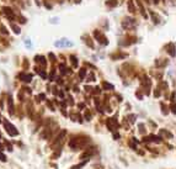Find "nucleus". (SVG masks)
<instances>
[{"instance_id": "obj_40", "label": "nucleus", "mask_w": 176, "mask_h": 169, "mask_svg": "<svg viewBox=\"0 0 176 169\" xmlns=\"http://www.w3.org/2000/svg\"><path fill=\"white\" fill-rule=\"evenodd\" d=\"M154 96H155V98H159V96H160V90H159V89H155V91H154Z\"/></svg>"}, {"instance_id": "obj_31", "label": "nucleus", "mask_w": 176, "mask_h": 169, "mask_svg": "<svg viewBox=\"0 0 176 169\" xmlns=\"http://www.w3.org/2000/svg\"><path fill=\"white\" fill-rule=\"evenodd\" d=\"M10 26L13 27V30H14V32H15V33H20V27L19 26H16L14 22H10Z\"/></svg>"}, {"instance_id": "obj_46", "label": "nucleus", "mask_w": 176, "mask_h": 169, "mask_svg": "<svg viewBox=\"0 0 176 169\" xmlns=\"http://www.w3.org/2000/svg\"><path fill=\"white\" fill-rule=\"evenodd\" d=\"M69 103H70V105H73V104H74V101H73V98H72V96H69Z\"/></svg>"}, {"instance_id": "obj_36", "label": "nucleus", "mask_w": 176, "mask_h": 169, "mask_svg": "<svg viewBox=\"0 0 176 169\" xmlns=\"http://www.w3.org/2000/svg\"><path fill=\"white\" fill-rule=\"evenodd\" d=\"M0 161H1V162H6V161H8L6 157H5V154H4L3 152H0Z\"/></svg>"}, {"instance_id": "obj_7", "label": "nucleus", "mask_w": 176, "mask_h": 169, "mask_svg": "<svg viewBox=\"0 0 176 169\" xmlns=\"http://www.w3.org/2000/svg\"><path fill=\"white\" fill-rule=\"evenodd\" d=\"M96 153V147H88L86 148V151L81 154V159H90V157L91 156H94Z\"/></svg>"}, {"instance_id": "obj_24", "label": "nucleus", "mask_w": 176, "mask_h": 169, "mask_svg": "<svg viewBox=\"0 0 176 169\" xmlns=\"http://www.w3.org/2000/svg\"><path fill=\"white\" fill-rule=\"evenodd\" d=\"M127 6H128V10H129L131 13H134V11H136V6H134V4H133V0H128Z\"/></svg>"}, {"instance_id": "obj_34", "label": "nucleus", "mask_w": 176, "mask_h": 169, "mask_svg": "<svg viewBox=\"0 0 176 169\" xmlns=\"http://www.w3.org/2000/svg\"><path fill=\"white\" fill-rule=\"evenodd\" d=\"M138 127H139V132H140L142 135H144V133H145V126H144V124H139Z\"/></svg>"}, {"instance_id": "obj_17", "label": "nucleus", "mask_w": 176, "mask_h": 169, "mask_svg": "<svg viewBox=\"0 0 176 169\" xmlns=\"http://www.w3.org/2000/svg\"><path fill=\"white\" fill-rule=\"evenodd\" d=\"M126 57H127V54H126V53H118V52H116V53L111 54V58H112L113 61L119 59V58H126Z\"/></svg>"}, {"instance_id": "obj_32", "label": "nucleus", "mask_w": 176, "mask_h": 169, "mask_svg": "<svg viewBox=\"0 0 176 169\" xmlns=\"http://www.w3.org/2000/svg\"><path fill=\"white\" fill-rule=\"evenodd\" d=\"M95 105H96V110L98 111H100L101 114L103 112V110H102V107H101V105H100V101H98V99H95Z\"/></svg>"}, {"instance_id": "obj_49", "label": "nucleus", "mask_w": 176, "mask_h": 169, "mask_svg": "<svg viewBox=\"0 0 176 169\" xmlns=\"http://www.w3.org/2000/svg\"><path fill=\"white\" fill-rule=\"evenodd\" d=\"M0 138H1V133H0Z\"/></svg>"}, {"instance_id": "obj_23", "label": "nucleus", "mask_w": 176, "mask_h": 169, "mask_svg": "<svg viewBox=\"0 0 176 169\" xmlns=\"http://www.w3.org/2000/svg\"><path fill=\"white\" fill-rule=\"evenodd\" d=\"M105 4H106L108 8H115V6H117L118 0H107Z\"/></svg>"}, {"instance_id": "obj_13", "label": "nucleus", "mask_w": 176, "mask_h": 169, "mask_svg": "<svg viewBox=\"0 0 176 169\" xmlns=\"http://www.w3.org/2000/svg\"><path fill=\"white\" fill-rule=\"evenodd\" d=\"M3 11H4V14L10 19V20H13L14 18H15V15H14V13H13V10L10 9V8H8V6H4L3 8Z\"/></svg>"}, {"instance_id": "obj_8", "label": "nucleus", "mask_w": 176, "mask_h": 169, "mask_svg": "<svg viewBox=\"0 0 176 169\" xmlns=\"http://www.w3.org/2000/svg\"><path fill=\"white\" fill-rule=\"evenodd\" d=\"M32 74H30V73H23V72H21L19 75H18V78H19L21 82H23V83H30L31 80H32Z\"/></svg>"}, {"instance_id": "obj_39", "label": "nucleus", "mask_w": 176, "mask_h": 169, "mask_svg": "<svg viewBox=\"0 0 176 169\" xmlns=\"http://www.w3.org/2000/svg\"><path fill=\"white\" fill-rule=\"evenodd\" d=\"M170 100H171L173 104H175V93H174V91L171 93V98H170Z\"/></svg>"}, {"instance_id": "obj_12", "label": "nucleus", "mask_w": 176, "mask_h": 169, "mask_svg": "<svg viewBox=\"0 0 176 169\" xmlns=\"http://www.w3.org/2000/svg\"><path fill=\"white\" fill-rule=\"evenodd\" d=\"M8 111L10 115H14V112H15V106H14V101H13L11 96L8 98Z\"/></svg>"}, {"instance_id": "obj_45", "label": "nucleus", "mask_w": 176, "mask_h": 169, "mask_svg": "<svg viewBox=\"0 0 176 169\" xmlns=\"http://www.w3.org/2000/svg\"><path fill=\"white\" fill-rule=\"evenodd\" d=\"M25 44H26L27 47H31V41H28V40H26V41H25Z\"/></svg>"}, {"instance_id": "obj_5", "label": "nucleus", "mask_w": 176, "mask_h": 169, "mask_svg": "<svg viewBox=\"0 0 176 169\" xmlns=\"http://www.w3.org/2000/svg\"><path fill=\"white\" fill-rule=\"evenodd\" d=\"M140 84H142V88L145 90V94L149 95V88H150V85H152V80H150L147 75H144V77H142V79H140Z\"/></svg>"}, {"instance_id": "obj_41", "label": "nucleus", "mask_w": 176, "mask_h": 169, "mask_svg": "<svg viewBox=\"0 0 176 169\" xmlns=\"http://www.w3.org/2000/svg\"><path fill=\"white\" fill-rule=\"evenodd\" d=\"M0 28H1V32H3V33H4V35H8V31H6V28H5V27H4V26H3V25H1V26H0Z\"/></svg>"}, {"instance_id": "obj_21", "label": "nucleus", "mask_w": 176, "mask_h": 169, "mask_svg": "<svg viewBox=\"0 0 176 169\" xmlns=\"http://www.w3.org/2000/svg\"><path fill=\"white\" fill-rule=\"evenodd\" d=\"M70 117H72L74 121H78L79 124H81V122H83V120H81L83 117H81V115H80V114H70Z\"/></svg>"}, {"instance_id": "obj_29", "label": "nucleus", "mask_w": 176, "mask_h": 169, "mask_svg": "<svg viewBox=\"0 0 176 169\" xmlns=\"http://www.w3.org/2000/svg\"><path fill=\"white\" fill-rule=\"evenodd\" d=\"M59 69H60V73L64 75V74H67L68 72H67V67H65V64H59Z\"/></svg>"}, {"instance_id": "obj_18", "label": "nucleus", "mask_w": 176, "mask_h": 169, "mask_svg": "<svg viewBox=\"0 0 176 169\" xmlns=\"http://www.w3.org/2000/svg\"><path fill=\"white\" fill-rule=\"evenodd\" d=\"M168 63H169V61H168V59L161 61V58H160V59H157V61H155V65H157L158 68H163V67H165Z\"/></svg>"}, {"instance_id": "obj_2", "label": "nucleus", "mask_w": 176, "mask_h": 169, "mask_svg": "<svg viewBox=\"0 0 176 169\" xmlns=\"http://www.w3.org/2000/svg\"><path fill=\"white\" fill-rule=\"evenodd\" d=\"M3 124H4V128H5V131L8 132V135L9 136H11V137H15V136H19V131H18V128L14 126L11 122H9L8 120H3Z\"/></svg>"}, {"instance_id": "obj_9", "label": "nucleus", "mask_w": 176, "mask_h": 169, "mask_svg": "<svg viewBox=\"0 0 176 169\" xmlns=\"http://www.w3.org/2000/svg\"><path fill=\"white\" fill-rule=\"evenodd\" d=\"M144 142H154V143H161V137L160 136H155V135H149V136H147L144 140H143Z\"/></svg>"}, {"instance_id": "obj_6", "label": "nucleus", "mask_w": 176, "mask_h": 169, "mask_svg": "<svg viewBox=\"0 0 176 169\" xmlns=\"http://www.w3.org/2000/svg\"><path fill=\"white\" fill-rule=\"evenodd\" d=\"M94 36H95V38L98 41V43H101L102 46H107L108 44V40L106 38V36L103 35V33H101L100 31H94Z\"/></svg>"}, {"instance_id": "obj_1", "label": "nucleus", "mask_w": 176, "mask_h": 169, "mask_svg": "<svg viewBox=\"0 0 176 169\" xmlns=\"http://www.w3.org/2000/svg\"><path fill=\"white\" fill-rule=\"evenodd\" d=\"M89 143H90V137H88V136H73L69 140V147L72 148V151L83 149V148L88 147Z\"/></svg>"}, {"instance_id": "obj_42", "label": "nucleus", "mask_w": 176, "mask_h": 169, "mask_svg": "<svg viewBox=\"0 0 176 169\" xmlns=\"http://www.w3.org/2000/svg\"><path fill=\"white\" fill-rule=\"evenodd\" d=\"M88 80H90V82H94V80H96V79H95V75H94V73H90V79H88Z\"/></svg>"}, {"instance_id": "obj_37", "label": "nucleus", "mask_w": 176, "mask_h": 169, "mask_svg": "<svg viewBox=\"0 0 176 169\" xmlns=\"http://www.w3.org/2000/svg\"><path fill=\"white\" fill-rule=\"evenodd\" d=\"M44 98H46V95H44V94H39V95H37V98H36V99H37V101H41V100H43Z\"/></svg>"}, {"instance_id": "obj_16", "label": "nucleus", "mask_w": 176, "mask_h": 169, "mask_svg": "<svg viewBox=\"0 0 176 169\" xmlns=\"http://www.w3.org/2000/svg\"><path fill=\"white\" fill-rule=\"evenodd\" d=\"M159 133H160V137H161V136H165L166 138H173V137H174L171 132H169V131H166V130H164V128H161V130L159 131ZM161 138H163V137H161Z\"/></svg>"}, {"instance_id": "obj_27", "label": "nucleus", "mask_w": 176, "mask_h": 169, "mask_svg": "<svg viewBox=\"0 0 176 169\" xmlns=\"http://www.w3.org/2000/svg\"><path fill=\"white\" fill-rule=\"evenodd\" d=\"M36 72L38 73L39 75L43 78V79H47V74H46V72L43 70V69H39V68H36Z\"/></svg>"}, {"instance_id": "obj_11", "label": "nucleus", "mask_w": 176, "mask_h": 169, "mask_svg": "<svg viewBox=\"0 0 176 169\" xmlns=\"http://www.w3.org/2000/svg\"><path fill=\"white\" fill-rule=\"evenodd\" d=\"M122 26L124 28H129V27H134L136 26V21L133 19H124L122 22Z\"/></svg>"}, {"instance_id": "obj_33", "label": "nucleus", "mask_w": 176, "mask_h": 169, "mask_svg": "<svg viewBox=\"0 0 176 169\" xmlns=\"http://www.w3.org/2000/svg\"><path fill=\"white\" fill-rule=\"evenodd\" d=\"M160 105H161V112H163V115H168V112H169V110H166V106H165V104L164 103H160Z\"/></svg>"}, {"instance_id": "obj_25", "label": "nucleus", "mask_w": 176, "mask_h": 169, "mask_svg": "<svg viewBox=\"0 0 176 169\" xmlns=\"http://www.w3.org/2000/svg\"><path fill=\"white\" fill-rule=\"evenodd\" d=\"M149 14H150V16L153 18V21H154V23H159V22H160V18L158 16L154 11H149Z\"/></svg>"}, {"instance_id": "obj_48", "label": "nucleus", "mask_w": 176, "mask_h": 169, "mask_svg": "<svg viewBox=\"0 0 176 169\" xmlns=\"http://www.w3.org/2000/svg\"><path fill=\"white\" fill-rule=\"evenodd\" d=\"M158 1H159V0H154V3H158Z\"/></svg>"}, {"instance_id": "obj_43", "label": "nucleus", "mask_w": 176, "mask_h": 169, "mask_svg": "<svg viewBox=\"0 0 176 169\" xmlns=\"http://www.w3.org/2000/svg\"><path fill=\"white\" fill-rule=\"evenodd\" d=\"M95 90H94V94H100L101 93V89L98 88V86H96V88H94Z\"/></svg>"}, {"instance_id": "obj_47", "label": "nucleus", "mask_w": 176, "mask_h": 169, "mask_svg": "<svg viewBox=\"0 0 176 169\" xmlns=\"http://www.w3.org/2000/svg\"><path fill=\"white\" fill-rule=\"evenodd\" d=\"M171 111H173L174 114H175V112H176V110H175V105H174V104L171 105Z\"/></svg>"}, {"instance_id": "obj_20", "label": "nucleus", "mask_w": 176, "mask_h": 169, "mask_svg": "<svg viewBox=\"0 0 176 169\" xmlns=\"http://www.w3.org/2000/svg\"><path fill=\"white\" fill-rule=\"evenodd\" d=\"M83 38H84V42L86 43L90 48H94V43H93V41H91L90 36H83Z\"/></svg>"}, {"instance_id": "obj_19", "label": "nucleus", "mask_w": 176, "mask_h": 169, "mask_svg": "<svg viewBox=\"0 0 176 169\" xmlns=\"http://www.w3.org/2000/svg\"><path fill=\"white\" fill-rule=\"evenodd\" d=\"M89 163V159H85V161H83L81 163H79V164H75V166H73L72 169H81L83 167H85L86 164Z\"/></svg>"}, {"instance_id": "obj_30", "label": "nucleus", "mask_w": 176, "mask_h": 169, "mask_svg": "<svg viewBox=\"0 0 176 169\" xmlns=\"http://www.w3.org/2000/svg\"><path fill=\"white\" fill-rule=\"evenodd\" d=\"M84 117H85V120H86V121H91V117H93V116H91V112H90L89 110H86V111H85Z\"/></svg>"}, {"instance_id": "obj_22", "label": "nucleus", "mask_w": 176, "mask_h": 169, "mask_svg": "<svg viewBox=\"0 0 176 169\" xmlns=\"http://www.w3.org/2000/svg\"><path fill=\"white\" fill-rule=\"evenodd\" d=\"M102 88H103V90H113L115 89V86L111 84V83H107V82H103L102 83Z\"/></svg>"}, {"instance_id": "obj_38", "label": "nucleus", "mask_w": 176, "mask_h": 169, "mask_svg": "<svg viewBox=\"0 0 176 169\" xmlns=\"http://www.w3.org/2000/svg\"><path fill=\"white\" fill-rule=\"evenodd\" d=\"M48 57L51 58V61H52V62H56V56H54L53 53H49V54H48Z\"/></svg>"}, {"instance_id": "obj_14", "label": "nucleus", "mask_w": 176, "mask_h": 169, "mask_svg": "<svg viewBox=\"0 0 176 169\" xmlns=\"http://www.w3.org/2000/svg\"><path fill=\"white\" fill-rule=\"evenodd\" d=\"M35 61L39 63L42 65V68H46V65H47V61H46V58L43 57V56H36L35 57Z\"/></svg>"}, {"instance_id": "obj_3", "label": "nucleus", "mask_w": 176, "mask_h": 169, "mask_svg": "<svg viewBox=\"0 0 176 169\" xmlns=\"http://www.w3.org/2000/svg\"><path fill=\"white\" fill-rule=\"evenodd\" d=\"M106 126H107V128H108L111 132H116L118 130V127H119L117 119H116L115 116H113V117H108V119L106 120Z\"/></svg>"}, {"instance_id": "obj_28", "label": "nucleus", "mask_w": 176, "mask_h": 169, "mask_svg": "<svg viewBox=\"0 0 176 169\" xmlns=\"http://www.w3.org/2000/svg\"><path fill=\"white\" fill-rule=\"evenodd\" d=\"M85 75H86V69H85V68H81V69H80V72H79L80 80H81V79H85Z\"/></svg>"}, {"instance_id": "obj_50", "label": "nucleus", "mask_w": 176, "mask_h": 169, "mask_svg": "<svg viewBox=\"0 0 176 169\" xmlns=\"http://www.w3.org/2000/svg\"><path fill=\"white\" fill-rule=\"evenodd\" d=\"M0 120H1V116H0Z\"/></svg>"}, {"instance_id": "obj_10", "label": "nucleus", "mask_w": 176, "mask_h": 169, "mask_svg": "<svg viewBox=\"0 0 176 169\" xmlns=\"http://www.w3.org/2000/svg\"><path fill=\"white\" fill-rule=\"evenodd\" d=\"M54 46L56 47H69V46H73V42L67 38H62L57 42H54Z\"/></svg>"}, {"instance_id": "obj_35", "label": "nucleus", "mask_w": 176, "mask_h": 169, "mask_svg": "<svg viewBox=\"0 0 176 169\" xmlns=\"http://www.w3.org/2000/svg\"><path fill=\"white\" fill-rule=\"evenodd\" d=\"M127 119H129L131 124H133L136 121V115H129V116H127Z\"/></svg>"}, {"instance_id": "obj_4", "label": "nucleus", "mask_w": 176, "mask_h": 169, "mask_svg": "<svg viewBox=\"0 0 176 169\" xmlns=\"http://www.w3.org/2000/svg\"><path fill=\"white\" fill-rule=\"evenodd\" d=\"M65 136H67V131L65 130H62L60 131V133H59L58 136L56 137V141L53 142V145H52V148L53 149H56V148H59L62 146V143L64 142V140H65Z\"/></svg>"}, {"instance_id": "obj_26", "label": "nucleus", "mask_w": 176, "mask_h": 169, "mask_svg": "<svg viewBox=\"0 0 176 169\" xmlns=\"http://www.w3.org/2000/svg\"><path fill=\"white\" fill-rule=\"evenodd\" d=\"M70 62H72L74 68H78V59H77L75 56H70Z\"/></svg>"}, {"instance_id": "obj_15", "label": "nucleus", "mask_w": 176, "mask_h": 169, "mask_svg": "<svg viewBox=\"0 0 176 169\" xmlns=\"http://www.w3.org/2000/svg\"><path fill=\"white\" fill-rule=\"evenodd\" d=\"M166 48H168L166 51L169 52V54H170L171 57H175V44H174L173 42H170L169 43V47L166 46Z\"/></svg>"}, {"instance_id": "obj_44", "label": "nucleus", "mask_w": 176, "mask_h": 169, "mask_svg": "<svg viewBox=\"0 0 176 169\" xmlns=\"http://www.w3.org/2000/svg\"><path fill=\"white\" fill-rule=\"evenodd\" d=\"M112 133H113V138H115V140H118V138H119V133H118L117 131H116V132H112Z\"/></svg>"}]
</instances>
